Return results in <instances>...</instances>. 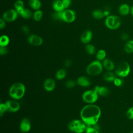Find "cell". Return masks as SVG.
I'll return each mask as SVG.
<instances>
[{
    "mask_svg": "<svg viewBox=\"0 0 133 133\" xmlns=\"http://www.w3.org/2000/svg\"><path fill=\"white\" fill-rule=\"evenodd\" d=\"M101 114V109L98 105L94 104H88L81 109L80 117L87 125L92 126L97 123Z\"/></svg>",
    "mask_w": 133,
    "mask_h": 133,
    "instance_id": "6da1fadb",
    "label": "cell"
},
{
    "mask_svg": "<svg viewBox=\"0 0 133 133\" xmlns=\"http://www.w3.org/2000/svg\"><path fill=\"white\" fill-rule=\"evenodd\" d=\"M25 92V85L20 82L13 84L9 90V96L15 100H19L24 95Z\"/></svg>",
    "mask_w": 133,
    "mask_h": 133,
    "instance_id": "7a4b0ae2",
    "label": "cell"
},
{
    "mask_svg": "<svg viewBox=\"0 0 133 133\" xmlns=\"http://www.w3.org/2000/svg\"><path fill=\"white\" fill-rule=\"evenodd\" d=\"M87 125L81 119H74L68 124L69 129L75 133H83L85 131Z\"/></svg>",
    "mask_w": 133,
    "mask_h": 133,
    "instance_id": "3957f363",
    "label": "cell"
},
{
    "mask_svg": "<svg viewBox=\"0 0 133 133\" xmlns=\"http://www.w3.org/2000/svg\"><path fill=\"white\" fill-rule=\"evenodd\" d=\"M103 70V65L99 60H95L91 62L87 66V73L91 76H96L100 74Z\"/></svg>",
    "mask_w": 133,
    "mask_h": 133,
    "instance_id": "277c9868",
    "label": "cell"
},
{
    "mask_svg": "<svg viewBox=\"0 0 133 133\" xmlns=\"http://www.w3.org/2000/svg\"><path fill=\"white\" fill-rule=\"evenodd\" d=\"M122 20L119 17L115 15H110L105 20L106 26L110 30L117 29L121 25Z\"/></svg>",
    "mask_w": 133,
    "mask_h": 133,
    "instance_id": "5b68a950",
    "label": "cell"
},
{
    "mask_svg": "<svg viewBox=\"0 0 133 133\" xmlns=\"http://www.w3.org/2000/svg\"><path fill=\"white\" fill-rule=\"evenodd\" d=\"M130 71V65L126 61L121 62L115 69V74L121 77H124L128 75Z\"/></svg>",
    "mask_w": 133,
    "mask_h": 133,
    "instance_id": "8992f818",
    "label": "cell"
},
{
    "mask_svg": "<svg viewBox=\"0 0 133 133\" xmlns=\"http://www.w3.org/2000/svg\"><path fill=\"white\" fill-rule=\"evenodd\" d=\"M98 96L99 95L95 90H87L83 92L82 99L88 104H94L97 101Z\"/></svg>",
    "mask_w": 133,
    "mask_h": 133,
    "instance_id": "52a82bcc",
    "label": "cell"
},
{
    "mask_svg": "<svg viewBox=\"0 0 133 133\" xmlns=\"http://www.w3.org/2000/svg\"><path fill=\"white\" fill-rule=\"evenodd\" d=\"M76 18V14L74 11L65 9L62 11V21L67 23L73 22Z\"/></svg>",
    "mask_w": 133,
    "mask_h": 133,
    "instance_id": "ba28073f",
    "label": "cell"
},
{
    "mask_svg": "<svg viewBox=\"0 0 133 133\" xmlns=\"http://www.w3.org/2000/svg\"><path fill=\"white\" fill-rule=\"evenodd\" d=\"M18 12L16 9H11L5 11L3 15V19L6 22H12L18 17Z\"/></svg>",
    "mask_w": 133,
    "mask_h": 133,
    "instance_id": "9c48e42d",
    "label": "cell"
},
{
    "mask_svg": "<svg viewBox=\"0 0 133 133\" xmlns=\"http://www.w3.org/2000/svg\"><path fill=\"white\" fill-rule=\"evenodd\" d=\"M7 108V111L15 113L19 111L20 108V104L15 100H9L5 102Z\"/></svg>",
    "mask_w": 133,
    "mask_h": 133,
    "instance_id": "30bf717a",
    "label": "cell"
},
{
    "mask_svg": "<svg viewBox=\"0 0 133 133\" xmlns=\"http://www.w3.org/2000/svg\"><path fill=\"white\" fill-rule=\"evenodd\" d=\"M28 43L35 46H39L43 44V40L41 37L35 34L30 35L28 37Z\"/></svg>",
    "mask_w": 133,
    "mask_h": 133,
    "instance_id": "8fae6325",
    "label": "cell"
},
{
    "mask_svg": "<svg viewBox=\"0 0 133 133\" xmlns=\"http://www.w3.org/2000/svg\"><path fill=\"white\" fill-rule=\"evenodd\" d=\"M20 130L21 132L25 133L29 132L31 128V124L28 118H23L20 123Z\"/></svg>",
    "mask_w": 133,
    "mask_h": 133,
    "instance_id": "7c38bea8",
    "label": "cell"
},
{
    "mask_svg": "<svg viewBox=\"0 0 133 133\" xmlns=\"http://www.w3.org/2000/svg\"><path fill=\"white\" fill-rule=\"evenodd\" d=\"M43 86L45 90L50 92L53 91L55 88L56 83L52 78H48L45 80L43 84Z\"/></svg>",
    "mask_w": 133,
    "mask_h": 133,
    "instance_id": "4fadbf2b",
    "label": "cell"
},
{
    "mask_svg": "<svg viewBox=\"0 0 133 133\" xmlns=\"http://www.w3.org/2000/svg\"><path fill=\"white\" fill-rule=\"evenodd\" d=\"M92 33L90 30H86L83 32L81 36V41L84 44H88L91 40Z\"/></svg>",
    "mask_w": 133,
    "mask_h": 133,
    "instance_id": "5bb4252c",
    "label": "cell"
},
{
    "mask_svg": "<svg viewBox=\"0 0 133 133\" xmlns=\"http://www.w3.org/2000/svg\"><path fill=\"white\" fill-rule=\"evenodd\" d=\"M94 89L97 91L99 95L102 97L107 96L110 94L109 89L105 86H100L97 85L94 87Z\"/></svg>",
    "mask_w": 133,
    "mask_h": 133,
    "instance_id": "9a60e30c",
    "label": "cell"
},
{
    "mask_svg": "<svg viewBox=\"0 0 133 133\" xmlns=\"http://www.w3.org/2000/svg\"><path fill=\"white\" fill-rule=\"evenodd\" d=\"M77 84L83 87H89L91 84L90 80L87 77L82 76L79 77L76 81Z\"/></svg>",
    "mask_w": 133,
    "mask_h": 133,
    "instance_id": "2e32d148",
    "label": "cell"
},
{
    "mask_svg": "<svg viewBox=\"0 0 133 133\" xmlns=\"http://www.w3.org/2000/svg\"><path fill=\"white\" fill-rule=\"evenodd\" d=\"M52 6L56 11H62L65 9L62 0H54Z\"/></svg>",
    "mask_w": 133,
    "mask_h": 133,
    "instance_id": "e0dca14e",
    "label": "cell"
},
{
    "mask_svg": "<svg viewBox=\"0 0 133 133\" xmlns=\"http://www.w3.org/2000/svg\"><path fill=\"white\" fill-rule=\"evenodd\" d=\"M103 66L108 71H111L115 69L114 62L110 59H104L102 62Z\"/></svg>",
    "mask_w": 133,
    "mask_h": 133,
    "instance_id": "ac0fdd59",
    "label": "cell"
},
{
    "mask_svg": "<svg viewBox=\"0 0 133 133\" xmlns=\"http://www.w3.org/2000/svg\"><path fill=\"white\" fill-rule=\"evenodd\" d=\"M118 12L122 16L127 15L130 12V8L128 4H123L118 8Z\"/></svg>",
    "mask_w": 133,
    "mask_h": 133,
    "instance_id": "d6986e66",
    "label": "cell"
},
{
    "mask_svg": "<svg viewBox=\"0 0 133 133\" xmlns=\"http://www.w3.org/2000/svg\"><path fill=\"white\" fill-rule=\"evenodd\" d=\"M116 77L115 74L113 72L111 71H108L105 72L103 75L104 79L107 82H113Z\"/></svg>",
    "mask_w": 133,
    "mask_h": 133,
    "instance_id": "ffe728a7",
    "label": "cell"
},
{
    "mask_svg": "<svg viewBox=\"0 0 133 133\" xmlns=\"http://www.w3.org/2000/svg\"><path fill=\"white\" fill-rule=\"evenodd\" d=\"M18 14L23 18H24V19H29L32 16L31 11L27 8H24L22 10H21Z\"/></svg>",
    "mask_w": 133,
    "mask_h": 133,
    "instance_id": "44dd1931",
    "label": "cell"
},
{
    "mask_svg": "<svg viewBox=\"0 0 133 133\" xmlns=\"http://www.w3.org/2000/svg\"><path fill=\"white\" fill-rule=\"evenodd\" d=\"M30 6L34 10H38L41 6L42 4L39 0H29Z\"/></svg>",
    "mask_w": 133,
    "mask_h": 133,
    "instance_id": "7402d4cb",
    "label": "cell"
},
{
    "mask_svg": "<svg viewBox=\"0 0 133 133\" xmlns=\"http://www.w3.org/2000/svg\"><path fill=\"white\" fill-rule=\"evenodd\" d=\"M92 15L93 17L96 19H101L104 17L103 11L100 9H96L94 10L92 12Z\"/></svg>",
    "mask_w": 133,
    "mask_h": 133,
    "instance_id": "603a6c76",
    "label": "cell"
},
{
    "mask_svg": "<svg viewBox=\"0 0 133 133\" xmlns=\"http://www.w3.org/2000/svg\"><path fill=\"white\" fill-rule=\"evenodd\" d=\"M66 75V72L65 70L61 69L58 70L56 73V77L58 80L64 79Z\"/></svg>",
    "mask_w": 133,
    "mask_h": 133,
    "instance_id": "cb8c5ba5",
    "label": "cell"
},
{
    "mask_svg": "<svg viewBox=\"0 0 133 133\" xmlns=\"http://www.w3.org/2000/svg\"><path fill=\"white\" fill-rule=\"evenodd\" d=\"M9 43V38L6 35H3L0 37V46L6 47Z\"/></svg>",
    "mask_w": 133,
    "mask_h": 133,
    "instance_id": "d4e9b609",
    "label": "cell"
},
{
    "mask_svg": "<svg viewBox=\"0 0 133 133\" xmlns=\"http://www.w3.org/2000/svg\"><path fill=\"white\" fill-rule=\"evenodd\" d=\"M15 8L19 13L21 10L24 8V3L21 0H17L14 4Z\"/></svg>",
    "mask_w": 133,
    "mask_h": 133,
    "instance_id": "484cf974",
    "label": "cell"
},
{
    "mask_svg": "<svg viewBox=\"0 0 133 133\" xmlns=\"http://www.w3.org/2000/svg\"><path fill=\"white\" fill-rule=\"evenodd\" d=\"M106 57V52L103 49H100L99 50L96 54V58L97 60L101 61L103 60L104 59H105Z\"/></svg>",
    "mask_w": 133,
    "mask_h": 133,
    "instance_id": "4316f807",
    "label": "cell"
},
{
    "mask_svg": "<svg viewBox=\"0 0 133 133\" xmlns=\"http://www.w3.org/2000/svg\"><path fill=\"white\" fill-rule=\"evenodd\" d=\"M33 19L36 21H39L41 20L43 17V12L42 10L38 9L36 10L33 14Z\"/></svg>",
    "mask_w": 133,
    "mask_h": 133,
    "instance_id": "83f0119b",
    "label": "cell"
},
{
    "mask_svg": "<svg viewBox=\"0 0 133 133\" xmlns=\"http://www.w3.org/2000/svg\"><path fill=\"white\" fill-rule=\"evenodd\" d=\"M85 49L86 52L89 55H94L96 52V48L92 44H87L86 46Z\"/></svg>",
    "mask_w": 133,
    "mask_h": 133,
    "instance_id": "f1b7e54d",
    "label": "cell"
},
{
    "mask_svg": "<svg viewBox=\"0 0 133 133\" xmlns=\"http://www.w3.org/2000/svg\"><path fill=\"white\" fill-rule=\"evenodd\" d=\"M85 133H99V130L95 128L93 126L87 125Z\"/></svg>",
    "mask_w": 133,
    "mask_h": 133,
    "instance_id": "f546056e",
    "label": "cell"
},
{
    "mask_svg": "<svg viewBox=\"0 0 133 133\" xmlns=\"http://www.w3.org/2000/svg\"><path fill=\"white\" fill-rule=\"evenodd\" d=\"M62 11H55L53 12L51 15L52 18L57 20L62 21Z\"/></svg>",
    "mask_w": 133,
    "mask_h": 133,
    "instance_id": "4dcf8cb0",
    "label": "cell"
},
{
    "mask_svg": "<svg viewBox=\"0 0 133 133\" xmlns=\"http://www.w3.org/2000/svg\"><path fill=\"white\" fill-rule=\"evenodd\" d=\"M77 83L75 82V81L73 79H69L66 81V82L65 83V86L68 88H72L74 87L76 85Z\"/></svg>",
    "mask_w": 133,
    "mask_h": 133,
    "instance_id": "1f68e13d",
    "label": "cell"
},
{
    "mask_svg": "<svg viewBox=\"0 0 133 133\" xmlns=\"http://www.w3.org/2000/svg\"><path fill=\"white\" fill-rule=\"evenodd\" d=\"M124 50L126 52L130 54L133 52V48L128 42H127L124 46Z\"/></svg>",
    "mask_w": 133,
    "mask_h": 133,
    "instance_id": "d6a6232c",
    "label": "cell"
},
{
    "mask_svg": "<svg viewBox=\"0 0 133 133\" xmlns=\"http://www.w3.org/2000/svg\"><path fill=\"white\" fill-rule=\"evenodd\" d=\"M6 111L7 108L5 103L1 102L0 104V116H2Z\"/></svg>",
    "mask_w": 133,
    "mask_h": 133,
    "instance_id": "836d02e7",
    "label": "cell"
},
{
    "mask_svg": "<svg viewBox=\"0 0 133 133\" xmlns=\"http://www.w3.org/2000/svg\"><path fill=\"white\" fill-rule=\"evenodd\" d=\"M113 82L114 85L117 87H120L123 84V81L121 78L118 77H116L115 79L114 80Z\"/></svg>",
    "mask_w": 133,
    "mask_h": 133,
    "instance_id": "e575fe53",
    "label": "cell"
},
{
    "mask_svg": "<svg viewBox=\"0 0 133 133\" xmlns=\"http://www.w3.org/2000/svg\"><path fill=\"white\" fill-rule=\"evenodd\" d=\"M127 117L129 119H133V107L130 108L126 112Z\"/></svg>",
    "mask_w": 133,
    "mask_h": 133,
    "instance_id": "d590c367",
    "label": "cell"
},
{
    "mask_svg": "<svg viewBox=\"0 0 133 133\" xmlns=\"http://www.w3.org/2000/svg\"><path fill=\"white\" fill-rule=\"evenodd\" d=\"M8 52V49L6 47L0 46V54L1 55H5Z\"/></svg>",
    "mask_w": 133,
    "mask_h": 133,
    "instance_id": "8d00e7d4",
    "label": "cell"
},
{
    "mask_svg": "<svg viewBox=\"0 0 133 133\" xmlns=\"http://www.w3.org/2000/svg\"><path fill=\"white\" fill-rule=\"evenodd\" d=\"M21 30L25 34H28L30 33V28L26 25H23L21 26Z\"/></svg>",
    "mask_w": 133,
    "mask_h": 133,
    "instance_id": "74e56055",
    "label": "cell"
},
{
    "mask_svg": "<svg viewBox=\"0 0 133 133\" xmlns=\"http://www.w3.org/2000/svg\"><path fill=\"white\" fill-rule=\"evenodd\" d=\"M62 2L63 4L65 9L70 7L71 3V0H62Z\"/></svg>",
    "mask_w": 133,
    "mask_h": 133,
    "instance_id": "f35d334b",
    "label": "cell"
},
{
    "mask_svg": "<svg viewBox=\"0 0 133 133\" xmlns=\"http://www.w3.org/2000/svg\"><path fill=\"white\" fill-rule=\"evenodd\" d=\"M121 38L123 41H127L128 39V38H129V35H128V34L127 33L123 32V33H122L121 34Z\"/></svg>",
    "mask_w": 133,
    "mask_h": 133,
    "instance_id": "ab89813d",
    "label": "cell"
},
{
    "mask_svg": "<svg viewBox=\"0 0 133 133\" xmlns=\"http://www.w3.org/2000/svg\"><path fill=\"white\" fill-rule=\"evenodd\" d=\"M72 64V61L70 59H66L64 62V66L66 68H69L71 66Z\"/></svg>",
    "mask_w": 133,
    "mask_h": 133,
    "instance_id": "60d3db41",
    "label": "cell"
},
{
    "mask_svg": "<svg viewBox=\"0 0 133 133\" xmlns=\"http://www.w3.org/2000/svg\"><path fill=\"white\" fill-rule=\"evenodd\" d=\"M110 8L108 7H107L106 8H105V10L103 11V14L105 17H108L110 16Z\"/></svg>",
    "mask_w": 133,
    "mask_h": 133,
    "instance_id": "b9f144b4",
    "label": "cell"
},
{
    "mask_svg": "<svg viewBox=\"0 0 133 133\" xmlns=\"http://www.w3.org/2000/svg\"><path fill=\"white\" fill-rule=\"evenodd\" d=\"M5 25H6L5 21L3 18H1L0 19V28H1V29H3L5 26Z\"/></svg>",
    "mask_w": 133,
    "mask_h": 133,
    "instance_id": "7bdbcfd3",
    "label": "cell"
},
{
    "mask_svg": "<svg viewBox=\"0 0 133 133\" xmlns=\"http://www.w3.org/2000/svg\"><path fill=\"white\" fill-rule=\"evenodd\" d=\"M127 42H128V43L132 46V47L133 48V39L129 40V41H128Z\"/></svg>",
    "mask_w": 133,
    "mask_h": 133,
    "instance_id": "ee69618b",
    "label": "cell"
},
{
    "mask_svg": "<svg viewBox=\"0 0 133 133\" xmlns=\"http://www.w3.org/2000/svg\"><path fill=\"white\" fill-rule=\"evenodd\" d=\"M130 13H131L132 16L133 17V6L130 8Z\"/></svg>",
    "mask_w": 133,
    "mask_h": 133,
    "instance_id": "f6af8a7d",
    "label": "cell"
},
{
    "mask_svg": "<svg viewBox=\"0 0 133 133\" xmlns=\"http://www.w3.org/2000/svg\"><path fill=\"white\" fill-rule=\"evenodd\" d=\"M130 133H133V131H131Z\"/></svg>",
    "mask_w": 133,
    "mask_h": 133,
    "instance_id": "bcb514c9",
    "label": "cell"
}]
</instances>
